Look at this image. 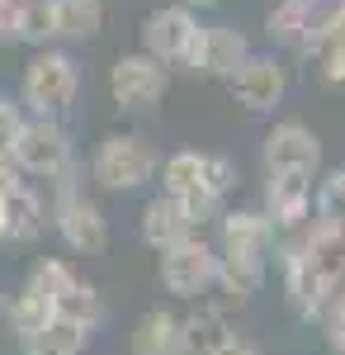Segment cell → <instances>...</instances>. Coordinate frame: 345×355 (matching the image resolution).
<instances>
[{
    "mask_svg": "<svg viewBox=\"0 0 345 355\" xmlns=\"http://www.w3.org/2000/svg\"><path fill=\"white\" fill-rule=\"evenodd\" d=\"M53 313H62V318H71V322H80V327H100L105 322V303H100V289L95 284H85V279H71L67 284V294H57V303H53Z\"/></svg>",
    "mask_w": 345,
    "mask_h": 355,
    "instance_id": "obj_21",
    "label": "cell"
},
{
    "mask_svg": "<svg viewBox=\"0 0 345 355\" xmlns=\"http://www.w3.org/2000/svg\"><path fill=\"white\" fill-rule=\"evenodd\" d=\"M265 270L269 266H251V261H227V256H218V289L232 303H246L251 294H260Z\"/></svg>",
    "mask_w": 345,
    "mask_h": 355,
    "instance_id": "obj_22",
    "label": "cell"
},
{
    "mask_svg": "<svg viewBox=\"0 0 345 355\" xmlns=\"http://www.w3.org/2000/svg\"><path fill=\"white\" fill-rule=\"evenodd\" d=\"M175 5H185V10H209V5H218V0H175Z\"/></svg>",
    "mask_w": 345,
    "mask_h": 355,
    "instance_id": "obj_33",
    "label": "cell"
},
{
    "mask_svg": "<svg viewBox=\"0 0 345 355\" xmlns=\"http://www.w3.org/2000/svg\"><path fill=\"white\" fill-rule=\"evenodd\" d=\"M19 346H24V355H85L90 327H80V322H71V318L53 313L38 331L19 336Z\"/></svg>",
    "mask_w": 345,
    "mask_h": 355,
    "instance_id": "obj_16",
    "label": "cell"
},
{
    "mask_svg": "<svg viewBox=\"0 0 345 355\" xmlns=\"http://www.w3.org/2000/svg\"><path fill=\"white\" fill-rule=\"evenodd\" d=\"M331 355H336V351H331Z\"/></svg>",
    "mask_w": 345,
    "mask_h": 355,
    "instance_id": "obj_38",
    "label": "cell"
},
{
    "mask_svg": "<svg viewBox=\"0 0 345 355\" xmlns=\"http://www.w3.org/2000/svg\"><path fill=\"white\" fill-rule=\"evenodd\" d=\"M321 48H345V0H336V5L321 15L317 24H312V33H308V43H303L308 57L321 53Z\"/></svg>",
    "mask_w": 345,
    "mask_h": 355,
    "instance_id": "obj_26",
    "label": "cell"
},
{
    "mask_svg": "<svg viewBox=\"0 0 345 355\" xmlns=\"http://www.w3.org/2000/svg\"><path fill=\"white\" fill-rule=\"evenodd\" d=\"M227 85H232V100H237L241 110L269 114L279 100H284V90H289V67H284L274 53H251Z\"/></svg>",
    "mask_w": 345,
    "mask_h": 355,
    "instance_id": "obj_9",
    "label": "cell"
},
{
    "mask_svg": "<svg viewBox=\"0 0 345 355\" xmlns=\"http://www.w3.org/2000/svg\"><path fill=\"white\" fill-rule=\"evenodd\" d=\"M19 128H24L19 105H10V100L0 95V162H10V152H15V142H19Z\"/></svg>",
    "mask_w": 345,
    "mask_h": 355,
    "instance_id": "obj_29",
    "label": "cell"
},
{
    "mask_svg": "<svg viewBox=\"0 0 345 355\" xmlns=\"http://www.w3.org/2000/svg\"><path fill=\"white\" fill-rule=\"evenodd\" d=\"M204 185V152H194V147H180V152H170L166 162H161V194H170V199H185Z\"/></svg>",
    "mask_w": 345,
    "mask_h": 355,
    "instance_id": "obj_20",
    "label": "cell"
},
{
    "mask_svg": "<svg viewBox=\"0 0 345 355\" xmlns=\"http://www.w3.org/2000/svg\"><path fill=\"white\" fill-rule=\"evenodd\" d=\"M218 256L227 261H251V266H269V251H274V223L260 209H232V214H218Z\"/></svg>",
    "mask_w": 345,
    "mask_h": 355,
    "instance_id": "obj_10",
    "label": "cell"
},
{
    "mask_svg": "<svg viewBox=\"0 0 345 355\" xmlns=\"http://www.w3.org/2000/svg\"><path fill=\"white\" fill-rule=\"evenodd\" d=\"M189 232H199V227L185 218L180 199H170V194H152L147 199V209H142V242L152 246V251H166V246L185 242Z\"/></svg>",
    "mask_w": 345,
    "mask_h": 355,
    "instance_id": "obj_15",
    "label": "cell"
},
{
    "mask_svg": "<svg viewBox=\"0 0 345 355\" xmlns=\"http://www.w3.org/2000/svg\"><path fill=\"white\" fill-rule=\"evenodd\" d=\"M10 162L19 166V175H38V180H57L71 162V133L57 123V119H24L19 142L10 152Z\"/></svg>",
    "mask_w": 345,
    "mask_h": 355,
    "instance_id": "obj_4",
    "label": "cell"
},
{
    "mask_svg": "<svg viewBox=\"0 0 345 355\" xmlns=\"http://www.w3.org/2000/svg\"><path fill=\"white\" fill-rule=\"evenodd\" d=\"M312 214H321V218H331V223H341V227H345V171H336V175L317 190Z\"/></svg>",
    "mask_w": 345,
    "mask_h": 355,
    "instance_id": "obj_28",
    "label": "cell"
},
{
    "mask_svg": "<svg viewBox=\"0 0 345 355\" xmlns=\"http://www.w3.org/2000/svg\"><path fill=\"white\" fill-rule=\"evenodd\" d=\"M76 90H80V67H76L71 53H62V48H38V53L28 57L24 81H19V100H24L38 119H57V114L76 100Z\"/></svg>",
    "mask_w": 345,
    "mask_h": 355,
    "instance_id": "obj_1",
    "label": "cell"
},
{
    "mask_svg": "<svg viewBox=\"0 0 345 355\" xmlns=\"http://www.w3.org/2000/svg\"><path fill=\"white\" fill-rule=\"evenodd\" d=\"M303 5H308V10H312V15H317V5H326V0H303Z\"/></svg>",
    "mask_w": 345,
    "mask_h": 355,
    "instance_id": "obj_35",
    "label": "cell"
},
{
    "mask_svg": "<svg viewBox=\"0 0 345 355\" xmlns=\"http://www.w3.org/2000/svg\"><path fill=\"white\" fill-rule=\"evenodd\" d=\"M161 289L175 299H204L218 284V246L204 232H189L185 242L161 251Z\"/></svg>",
    "mask_w": 345,
    "mask_h": 355,
    "instance_id": "obj_3",
    "label": "cell"
},
{
    "mask_svg": "<svg viewBox=\"0 0 345 355\" xmlns=\"http://www.w3.org/2000/svg\"><path fill=\"white\" fill-rule=\"evenodd\" d=\"M227 355H256V351H251V346H241V341H237V346H232Z\"/></svg>",
    "mask_w": 345,
    "mask_h": 355,
    "instance_id": "obj_34",
    "label": "cell"
},
{
    "mask_svg": "<svg viewBox=\"0 0 345 355\" xmlns=\"http://www.w3.org/2000/svg\"><path fill=\"white\" fill-rule=\"evenodd\" d=\"M53 218H57L62 242L71 246L76 256H100V251L109 246V218H105V209H100L95 199H85V194H71V199L53 204Z\"/></svg>",
    "mask_w": 345,
    "mask_h": 355,
    "instance_id": "obj_11",
    "label": "cell"
},
{
    "mask_svg": "<svg viewBox=\"0 0 345 355\" xmlns=\"http://www.w3.org/2000/svg\"><path fill=\"white\" fill-rule=\"evenodd\" d=\"M237 346V331L222 308H199L180 318V355H227Z\"/></svg>",
    "mask_w": 345,
    "mask_h": 355,
    "instance_id": "obj_13",
    "label": "cell"
},
{
    "mask_svg": "<svg viewBox=\"0 0 345 355\" xmlns=\"http://www.w3.org/2000/svg\"><path fill=\"white\" fill-rule=\"evenodd\" d=\"M157 171H161V157H157V147H152V137H142V133H109L95 147V157H90L95 185L118 190V194L142 190Z\"/></svg>",
    "mask_w": 345,
    "mask_h": 355,
    "instance_id": "obj_2",
    "label": "cell"
},
{
    "mask_svg": "<svg viewBox=\"0 0 345 355\" xmlns=\"http://www.w3.org/2000/svg\"><path fill=\"white\" fill-rule=\"evenodd\" d=\"M260 162H265V175H317L321 171V142L308 123H274L260 142Z\"/></svg>",
    "mask_w": 345,
    "mask_h": 355,
    "instance_id": "obj_5",
    "label": "cell"
},
{
    "mask_svg": "<svg viewBox=\"0 0 345 355\" xmlns=\"http://www.w3.org/2000/svg\"><path fill=\"white\" fill-rule=\"evenodd\" d=\"M246 57H251V43H246L232 24H199L194 43H189L185 67L199 71V76H213V81H232Z\"/></svg>",
    "mask_w": 345,
    "mask_h": 355,
    "instance_id": "obj_8",
    "label": "cell"
},
{
    "mask_svg": "<svg viewBox=\"0 0 345 355\" xmlns=\"http://www.w3.org/2000/svg\"><path fill=\"white\" fill-rule=\"evenodd\" d=\"M5 209V242H38L43 227H48V209H43V194L33 190L28 180H19L15 190L0 199Z\"/></svg>",
    "mask_w": 345,
    "mask_h": 355,
    "instance_id": "obj_14",
    "label": "cell"
},
{
    "mask_svg": "<svg viewBox=\"0 0 345 355\" xmlns=\"http://www.w3.org/2000/svg\"><path fill=\"white\" fill-rule=\"evenodd\" d=\"M19 180H24V175H19V166H15V162H0V199L15 190Z\"/></svg>",
    "mask_w": 345,
    "mask_h": 355,
    "instance_id": "obj_32",
    "label": "cell"
},
{
    "mask_svg": "<svg viewBox=\"0 0 345 355\" xmlns=\"http://www.w3.org/2000/svg\"><path fill=\"white\" fill-rule=\"evenodd\" d=\"M57 5V38L85 43L105 28V0H53Z\"/></svg>",
    "mask_w": 345,
    "mask_h": 355,
    "instance_id": "obj_19",
    "label": "cell"
},
{
    "mask_svg": "<svg viewBox=\"0 0 345 355\" xmlns=\"http://www.w3.org/2000/svg\"><path fill=\"white\" fill-rule=\"evenodd\" d=\"M76 279V270L67 266V261H57V256H43L33 270H28V289L33 294H43L48 303H57V294H67V284Z\"/></svg>",
    "mask_w": 345,
    "mask_h": 355,
    "instance_id": "obj_25",
    "label": "cell"
},
{
    "mask_svg": "<svg viewBox=\"0 0 345 355\" xmlns=\"http://www.w3.org/2000/svg\"><path fill=\"white\" fill-rule=\"evenodd\" d=\"M0 308H5V284H0Z\"/></svg>",
    "mask_w": 345,
    "mask_h": 355,
    "instance_id": "obj_37",
    "label": "cell"
},
{
    "mask_svg": "<svg viewBox=\"0 0 345 355\" xmlns=\"http://www.w3.org/2000/svg\"><path fill=\"white\" fill-rule=\"evenodd\" d=\"M53 318V303L43 299V294H33V289H19L15 299H10V327L19 331V336H28V331H38L43 322Z\"/></svg>",
    "mask_w": 345,
    "mask_h": 355,
    "instance_id": "obj_24",
    "label": "cell"
},
{
    "mask_svg": "<svg viewBox=\"0 0 345 355\" xmlns=\"http://www.w3.org/2000/svg\"><path fill=\"white\" fill-rule=\"evenodd\" d=\"M312 62H317L321 81L336 85V90H345V48H321V53H312Z\"/></svg>",
    "mask_w": 345,
    "mask_h": 355,
    "instance_id": "obj_30",
    "label": "cell"
},
{
    "mask_svg": "<svg viewBox=\"0 0 345 355\" xmlns=\"http://www.w3.org/2000/svg\"><path fill=\"white\" fill-rule=\"evenodd\" d=\"M312 180L308 175H269L265 180V214L274 223V237H289V232H303L312 223Z\"/></svg>",
    "mask_w": 345,
    "mask_h": 355,
    "instance_id": "obj_12",
    "label": "cell"
},
{
    "mask_svg": "<svg viewBox=\"0 0 345 355\" xmlns=\"http://www.w3.org/2000/svg\"><path fill=\"white\" fill-rule=\"evenodd\" d=\"M232 185H237V166H232V157L204 152V185H199V190H209L213 199H227Z\"/></svg>",
    "mask_w": 345,
    "mask_h": 355,
    "instance_id": "obj_27",
    "label": "cell"
},
{
    "mask_svg": "<svg viewBox=\"0 0 345 355\" xmlns=\"http://www.w3.org/2000/svg\"><path fill=\"white\" fill-rule=\"evenodd\" d=\"M166 85H170L166 67L147 53H123L109 67V95H114L118 110H152L166 95Z\"/></svg>",
    "mask_w": 345,
    "mask_h": 355,
    "instance_id": "obj_6",
    "label": "cell"
},
{
    "mask_svg": "<svg viewBox=\"0 0 345 355\" xmlns=\"http://www.w3.org/2000/svg\"><path fill=\"white\" fill-rule=\"evenodd\" d=\"M312 24H317V15H312L303 0H279L265 15V33H269L274 48H303L308 33H312Z\"/></svg>",
    "mask_w": 345,
    "mask_h": 355,
    "instance_id": "obj_18",
    "label": "cell"
},
{
    "mask_svg": "<svg viewBox=\"0 0 345 355\" xmlns=\"http://www.w3.org/2000/svg\"><path fill=\"white\" fill-rule=\"evenodd\" d=\"M0 242H5V209H0Z\"/></svg>",
    "mask_w": 345,
    "mask_h": 355,
    "instance_id": "obj_36",
    "label": "cell"
},
{
    "mask_svg": "<svg viewBox=\"0 0 345 355\" xmlns=\"http://www.w3.org/2000/svg\"><path fill=\"white\" fill-rule=\"evenodd\" d=\"M199 33V15L185 5H161L142 19V53L157 57L161 67H185L189 43Z\"/></svg>",
    "mask_w": 345,
    "mask_h": 355,
    "instance_id": "obj_7",
    "label": "cell"
},
{
    "mask_svg": "<svg viewBox=\"0 0 345 355\" xmlns=\"http://www.w3.org/2000/svg\"><path fill=\"white\" fill-rule=\"evenodd\" d=\"M133 355H180V318L170 308H147L133 327Z\"/></svg>",
    "mask_w": 345,
    "mask_h": 355,
    "instance_id": "obj_17",
    "label": "cell"
},
{
    "mask_svg": "<svg viewBox=\"0 0 345 355\" xmlns=\"http://www.w3.org/2000/svg\"><path fill=\"white\" fill-rule=\"evenodd\" d=\"M57 38V5L53 0H24L19 5V43L48 48Z\"/></svg>",
    "mask_w": 345,
    "mask_h": 355,
    "instance_id": "obj_23",
    "label": "cell"
},
{
    "mask_svg": "<svg viewBox=\"0 0 345 355\" xmlns=\"http://www.w3.org/2000/svg\"><path fill=\"white\" fill-rule=\"evenodd\" d=\"M19 5L24 0H0V43H19Z\"/></svg>",
    "mask_w": 345,
    "mask_h": 355,
    "instance_id": "obj_31",
    "label": "cell"
}]
</instances>
